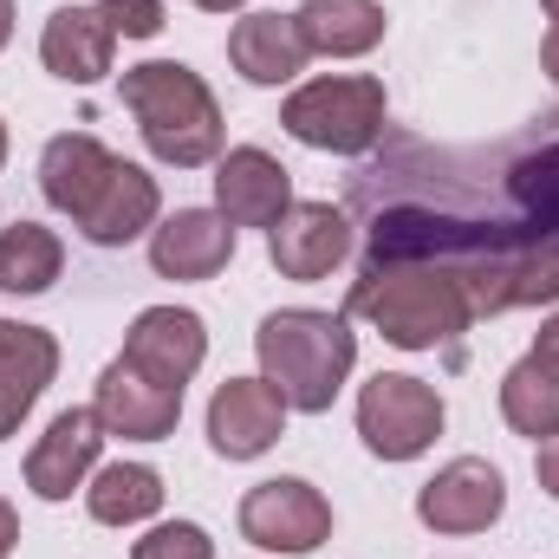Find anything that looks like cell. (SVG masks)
<instances>
[{
    "label": "cell",
    "instance_id": "cell-1",
    "mask_svg": "<svg viewBox=\"0 0 559 559\" xmlns=\"http://www.w3.org/2000/svg\"><path fill=\"white\" fill-rule=\"evenodd\" d=\"M39 195L79 222V235L92 248H124L156 222L163 195L156 176H143L138 163H124L118 150L92 138V131H59L39 156Z\"/></svg>",
    "mask_w": 559,
    "mask_h": 559
},
{
    "label": "cell",
    "instance_id": "cell-2",
    "mask_svg": "<svg viewBox=\"0 0 559 559\" xmlns=\"http://www.w3.org/2000/svg\"><path fill=\"white\" fill-rule=\"evenodd\" d=\"M352 319H365L378 338H391L397 352H436L449 338H462L475 325V306L462 293V280L423 261H391V267H365V280L345 299Z\"/></svg>",
    "mask_w": 559,
    "mask_h": 559
},
{
    "label": "cell",
    "instance_id": "cell-3",
    "mask_svg": "<svg viewBox=\"0 0 559 559\" xmlns=\"http://www.w3.org/2000/svg\"><path fill=\"white\" fill-rule=\"evenodd\" d=\"M254 352H261V378L286 397V411L319 417V411H332V397L345 391V378L358 365V332L338 312L286 306V312L261 319Z\"/></svg>",
    "mask_w": 559,
    "mask_h": 559
},
{
    "label": "cell",
    "instance_id": "cell-4",
    "mask_svg": "<svg viewBox=\"0 0 559 559\" xmlns=\"http://www.w3.org/2000/svg\"><path fill=\"white\" fill-rule=\"evenodd\" d=\"M124 105L138 118L143 143L156 163L169 169H202L222 156V105L202 85V72H189L182 59H143L124 72Z\"/></svg>",
    "mask_w": 559,
    "mask_h": 559
},
{
    "label": "cell",
    "instance_id": "cell-5",
    "mask_svg": "<svg viewBox=\"0 0 559 559\" xmlns=\"http://www.w3.org/2000/svg\"><path fill=\"white\" fill-rule=\"evenodd\" d=\"M384 79H365V72H332V79H312L299 85L286 105H280V124L286 138H299L306 150H332V156H365L384 138Z\"/></svg>",
    "mask_w": 559,
    "mask_h": 559
},
{
    "label": "cell",
    "instance_id": "cell-6",
    "mask_svg": "<svg viewBox=\"0 0 559 559\" xmlns=\"http://www.w3.org/2000/svg\"><path fill=\"white\" fill-rule=\"evenodd\" d=\"M358 436L378 462H417L423 449L442 436V397L436 384L404 378V371H378L358 391Z\"/></svg>",
    "mask_w": 559,
    "mask_h": 559
},
{
    "label": "cell",
    "instance_id": "cell-7",
    "mask_svg": "<svg viewBox=\"0 0 559 559\" xmlns=\"http://www.w3.org/2000/svg\"><path fill=\"white\" fill-rule=\"evenodd\" d=\"M241 540L261 554H319L332 540V501L299 475H274L241 495Z\"/></svg>",
    "mask_w": 559,
    "mask_h": 559
},
{
    "label": "cell",
    "instance_id": "cell-8",
    "mask_svg": "<svg viewBox=\"0 0 559 559\" xmlns=\"http://www.w3.org/2000/svg\"><path fill=\"white\" fill-rule=\"evenodd\" d=\"M508 514V481L481 455H455L417 488V521L429 534H481Z\"/></svg>",
    "mask_w": 559,
    "mask_h": 559
},
{
    "label": "cell",
    "instance_id": "cell-9",
    "mask_svg": "<svg viewBox=\"0 0 559 559\" xmlns=\"http://www.w3.org/2000/svg\"><path fill=\"white\" fill-rule=\"evenodd\" d=\"M202 358H209V325L189 306H150L124 332V365L163 391H182L202 371Z\"/></svg>",
    "mask_w": 559,
    "mask_h": 559
},
{
    "label": "cell",
    "instance_id": "cell-10",
    "mask_svg": "<svg viewBox=\"0 0 559 559\" xmlns=\"http://www.w3.org/2000/svg\"><path fill=\"white\" fill-rule=\"evenodd\" d=\"M286 436V397L267 378H228L209 397V442L228 462H254Z\"/></svg>",
    "mask_w": 559,
    "mask_h": 559
},
{
    "label": "cell",
    "instance_id": "cell-11",
    "mask_svg": "<svg viewBox=\"0 0 559 559\" xmlns=\"http://www.w3.org/2000/svg\"><path fill=\"white\" fill-rule=\"evenodd\" d=\"M98 449H105V423L98 411H59L46 423V436L26 449V488L39 501H72V488H85V475L98 468Z\"/></svg>",
    "mask_w": 559,
    "mask_h": 559
},
{
    "label": "cell",
    "instance_id": "cell-12",
    "mask_svg": "<svg viewBox=\"0 0 559 559\" xmlns=\"http://www.w3.org/2000/svg\"><path fill=\"white\" fill-rule=\"evenodd\" d=\"M267 254L286 280H325L352 254V215L332 202H293L267 228Z\"/></svg>",
    "mask_w": 559,
    "mask_h": 559
},
{
    "label": "cell",
    "instance_id": "cell-13",
    "mask_svg": "<svg viewBox=\"0 0 559 559\" xmlns=\"http://www.w3.org/2000/svg\"><path fill=\"white\" fill-rule=\"evenodd\" d=\"M215 209L228 215V228H274L293 209V176L286 163L267 156L261 143H241L215 163Z\"/></svg>",
    "mask_w": 559,
    "mask_h": 559
},
{
    "label": "cell",
    "instance_id": "cell-14",
    "mask_svg": "<svg viewBox=\"0 0 559 559\" xmlns=\"http://www.w3.org/2000/svg\"><path fill=\"white\" fill-rule=\"evenodd\" d=\"M92 411H98V423H105V436L163 442V436L176 429V417H182V391H163V384H150L143 371H131L124 358H111V365L98 371Z\"/></svg>",
    "mask_w": 559,
    "mask_h": 559
},
{
    "label": "cell",
    "instance_id": "cell-15",
    "mask_svg": "<svg viewBox=\"0 0 559 559\" xmlns=\"http://www.w3.org/2000/svg\"><path fill=\"white\" fill-rule=\"evenodd\" d=\"M235 261V228L222 209H176L150 235V267L156 280H215Z\"/></svg>",
    "mask_w": 559,
    "mask_h": 559
},
{
    "label": "cell",
    "instance_id": "cell-16",
    "mask_svg": "<svg viewBox=\"0 0 559 559\" xmlns=\"http://www.w3.org/2000/svg\"><path fill=\"white\" fill-rule=\"evenodd\" d=\"M59 371V338L46 325H7L0 319V442L26 423L39 391Z\"/></svg>",
    "mask_w": 559,
    "mask_h": 559
},
{
    "label": "cell",
    "instance_id": "cell-17",
    "mask_svg": "<svg viewBox=\"0 0 559 559\" xmlns=\"http://www.w3.org/2000/svg\"><path fill=\"white\" fill-rule=\"evenodd\" d=\"M111 52H118V33L98 7H59L39 33V59L66 85H98L111 72Z\"/></svg>",
    "mask_w": 559,
    "mask_h": 559
},
{
    "label": "cell",
    "instance_id": "cell-18",
    "mask_svg": "<svg viewBox=\"0 0 559 559\" xmlns=\"http://www.w3.org/2000/svg\"><path fill=\"white\" fill-rule=\"evenodd\" d=\"M228 59H235V72H241L248 85H293L312 52H306L293 13H248V20H235V33H228Z\"/></svg>",
    "mask_w": 559,
    "mask_h": 559
},
{
    "label": "cell",
    "instance_id": "cell-19",
    "mask_svg": "<svg viewBox=\"0 0 559 559\" xmlns=\"http://www.w3.org/2000/svg\"><path fill=\"white\" fill-rule=\"evenodd\" d=\"M293 26H299L306 52H319V59H358V52H371L384 39L391 20H384L378 0H306L293 13Z\"/></svg>",
    "mask_w": 559,
    "mask_h": 559
},
{
    "label": "cell",
    "instance_id": "cell-20",
    "mask_svg": "<svg viewBox=\"0 0 559 559\" xmlns=\"http://www.w3.org/2000/svg\"><path fill=\"white\" fill-rule=\"evenodd\" d=\"M501 417L514 436H534V442H547L559 436V358H547L540 345L501 378Z\"/></svg>",
    "mask_w": 559,
    "mask_h": 559
},
{
    "label": "cell",
    "instance_id": "cell-21",
    "mask_svg": "<svg viewBox=\"0 0 559 559\" xmlns=\"http://www.w3.org/2000/svg\"><path fill=\"white\" fill-rule=\"evenodd\" d=\"M85 508L98 527H138L163 508V475L143 468V462H111V468H92V488H85Z\"/></svg>",
    "mask_w": 559,
    "mask_h": 559
},
{
    "label": "cell",
    "instance_id": "cell-22",
    "mask_svg": "<svg viewBox=\"0 0 559 559\" xmlns=\"http://www.w3.org/2000/svg\"><path fill=\"white\" fill-rule=\"evenodd\" d=\"M66 267V248L39 222H7L0 228V286L7 293H46Z\"/></svg>",
    "mask_w": 559,
    "mask_h": 559
},
{
    "label": "cell",
    "instance_id": "cell-23",
    "mask_svg": "<svg viewBox=\"0 0 559 559\" xmlns=\"http://www.w3.org/2000/svg\"><path fill=\"white\" fill-rule=\"evenodd\" d=\"M508 202L527 228L559 235V143H540L508 163Z\"/></svg>",
    "mask_w": 559,
    "mask_h": 559
},
{
    "label": "cell",
    "instance_id": "cell-24",
    "mask_svg": "<svg viewBox=\"0 0 559 559\" xmlns=\"http://www.w3.org/2000/svg\"><path fill=\"white\" fill-rule=\"evenodd\" d=\"M131 559H215V540L195 521H163L131 547Z\"/></svg>",
    "mask_w": 559,
    "mask_h": 559
},
{
    "label": "cell",
    "instance_id": "cell-25",
    "mask_svg": "<svg viewBox=\"0 0 559 559\" xmlns=\"http://www.w3.org/2000/svg\"><path fill=\"white\" fill-rule=\"evenodd\" d=\"M98 13H105L111 33H124V39H156V33H163V0H98Z\"/></svg>",
    "mask_w": 559,
    "mask_h": 559
},
{
    "label": "cell",
    "instance_id": "cell-26",
    "mask_svg": "<svg viewBox=\"0 0 559 559\" xmlns=\"http://www.w3.org/2000/svg\"><path fill=\"white\" fill-rule=\"evenodd\" d=\"M534 475H540V488L559 501V436H547V442H540V455H534Z\"/></svg>",
    "mask_w": 559,
    "mask_h": 559
},
{
    "label": "cell",
    "instance_id": "cell-27",
    "mask_svg": "<svg viewBox=\"0 0 559 559\" xmlns=\"http://www.w3.org/2000/svg\"><path fill=\"white\" fill-rule=\"evenodd\" d=\"M13 547H20V514H13V501L0 495V559L13 554Z\"/></svg>",
    "mask_w": 559,
    "mask_h": 559
},
{
    "label": "cell",
    "instance_id": "cell-28",
    "mask_svg": "<svg viewBox=\"0 0 559 559\" xmlns=\"http://www.w3.org/2000/svg\"><path fill=\"white\" fill-rule=\"evenodd\" d=\"M540 66H547V79L559 85V26L547 33V39H540Z\"/></svg>",
    "mask_w": 559,
    "mask_h": 559
},
{
    "label": "cell",
    "instance_id": "cell-29",
    "mask_svg": "<svg viewBox=\"0 0 559 559\" xmlns=\"http://www.w3.org/2000/svg\"><path fill=\"white\" fill-rule=\"evenodd\" d=\"M540 352H547V358H559V312L540 325Z\"/></svg>",
    "mask_w": 559,
    "mask_h": 559
},
{
    "label": "cell",
    "instance_id": "cell-30",
    "mask_svg": "<svg viewBox=\"0 0 559 559\" xmlns=\"http://www.w3.org/2000/svg\"><path fill=\"white\" fill-rule=\"evenodd\" d=\"M13 39V0H0V46Z\"/></svg>",
    "mask_w": 559,
    "mask_h": 559
},
{
    "label": "cell",
    "instance_id": "cell-31",
    "mask_svg": "<svg viewBox=\"0 0 559 559\" xmlns=\"http://www.w3.org/2000/svg\"><path fill=\"white\" fill-rule=\"evenodd\" d=\"M202 13H235V7H248V0H195Z\"/></svg>",
    "mask_w": 559,
    "mask_h": 559
},
{
    "label": "cell",
    "instance_id": "cell-32",
    "mask_svg": "<svg viewBox=\"0 0 559 559\" xmlns=\"http://www.w3.org/2000/svg\"><path fill=\"white\" fill-rule=\"evenodd\" d=\"M540 7H547V20H554V26H559V0H540Z\"/></svg>",
    "mask_w": 559,
    "mask_h": 559
},
{
    "label": "cell",
    "instance_id": "cell-33",
    "mask_svg": "<svg viewBox=\"0 0 559 559\" xmlns=\"http://www.w3.org/2000/svg\"><path fill=\"white\" fill-rule=\"evenodd\" d=\"M0 163H7V124H0Z\"/></svg>",
    "mask_w": 559,
    "mask_h": 559
}]
</instances>
